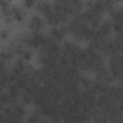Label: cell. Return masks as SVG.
<instances>
[{
    "label": "cell",
    "instance_id": "obj_1",
    "mask_svg": "<svg viewBox=\"0 0 123 123\" xmlns=\"http://www.w3.org/2000/svg\"><path fill=\"white\" fill-rule=\"evenodd\" d=\"M53 38H56V39H60L62 37V33L61 32V30H57V29H54L51 33Z\"/></svg>",
    "mask_w": 123,
    "mask_h": 123
},
{
    "label": "cell",
    "instance_id": "obj_2",
    "mask_svg": "<svg viewBox=\"0 0 123 123\" xmlns=\"http://www.w3.org/2000/svg\"><path fill=\"white\" fill-rule=\"evenodd\" d=\"M31 58H32V53H31V51H29V50H24L23 53H22V59L25 60V61H29V60H31Z\"/></svg>",
    "mask_w": 123,
    "mask_h": 123
},
{
    "label": "cell",
    "instance_id": "obj_3",
    "mask_svg": "<svg viewBox=\"0 0 123 123\" xmlns=\"http://www.w3.org/2000/svg\"><path fill=\"white\" fill-rule=\"evenodd\" d=\"M59 62H60V64L62 66H67V64H68V60H67V58L65 56H62L60 58Z\"/></svg>",
    "mask_w": 123,
    "mask_h": 123
},
{
    "label": "cell",
    "instance_id": "obj_4",
    "mask_svg": "<svg viewBox=\"0 0 123 123\" xmlns=\"http://www.w3.org/2000/svg\"><path fill=\"white\" fill-rule=\"evenodd\" d=\"M8 37H9V32H8V30H6V29L2 30V31L0 32V38H1L2 40H5V39H7Z\"/></svg>",
    "mask_w": 123,
    "mask_h": 123
},
{
    "label": "cell",
    "instance_id": "obj_5",
    "mask_svg": "<svg viewBox=\"0 0 123 123\" xmlns=\"http://www.w3.org/2000/svg\"><path fill=\"white\" fill-rule=\"evenodd\" d=\"M23 4L26 8H31L35 4V0H23Z\"/></svg>",
    "mask_w": 123,
    "mask_h": 123
},
{
    "label": "cell",
    "instance_id": "obj_6",
    "mask_svg": "<svg viewBox=\"0 0 123 123\" xmlns=\"http://www.w3.org/2000/svg\"><path fill=\"white\" fill-rule=\"evenodd\" d=\"M23 101H24V103H25V104H30L32 100H31V97H30V96L26 95V96H24V98H23Z\"/></svg>",
    "mask_w": 123,
    "mask_h": 123
},
{
    "label": "cell",
    "instance_id": "obj_7",
    "mask_svg": "<svg viewBox=\"0 0 123 123\" xmlns=\"http://www.w3.org/2000/svg\"><path fill=\"white\" fill-rule=\"evenodd\" d=\"M6 1H7V2H10V1H12V0H6Z\"/></svg>",
    "mask_w": 123,
    "mask_h": 123
}]
</instances>
